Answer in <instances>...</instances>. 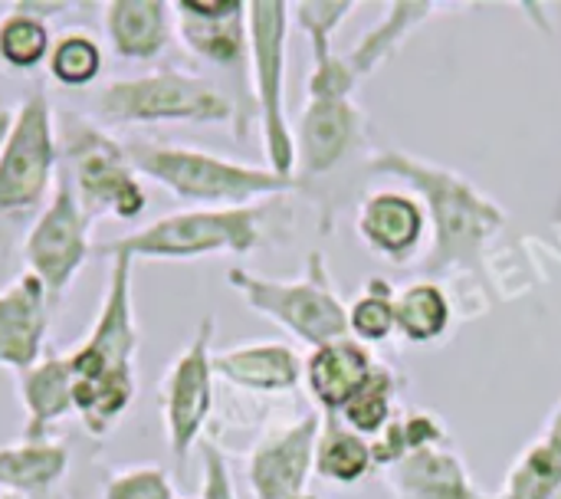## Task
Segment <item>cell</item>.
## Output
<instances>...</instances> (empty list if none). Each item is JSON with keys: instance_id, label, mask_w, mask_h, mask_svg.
<instances>
[{"instance_id": "cell-1", "label": "cell", "mask_w": 561, "mask_h": 499, "mask_svg": "<svg viewBox=\"0 0 561 499\" xmlns=\"http://www.w3.org/2000/svg\"><path fill=\"white\" fill-rule=\"evenodd\" d=\"M368 171L404 181L408 191L424 201L434 230L431 253L421 263L424 280L440 283L450 273L477 276L483 270V250L510 224V214L490 194H483L460 171L391 145H375L368 151Z\"/></svg>"}, {"instance_id": "cell-2", "label": "cell", "mask_w": 561, "mask_h": 499, "mask_svg": "<svg viewBox=\"0 0 561 499\" xmlns=\"http://www.w3.org/2000/svg\"><path fill=\"white\" fill-rule=\"evenodd\" d=\"M131 273V260H108L95 319L85 339L66 352L76 392V418L89 438L112 434L138 398L141 332L135 316Z\"/></svg>"}, {"instance_id": "cell-3", "label": "cell", "mask_w": 561, "mask_h": 499, "mask_svg": "<svg viewBox=\"0 0 561 499\" xmlns=\"http://www.w3.org/2000/svg\"><path fill=\"white\" fill-rule=\"evenodd\" d=\"M283 197H270L247 207H187L164 214L131 234L95 243L102 260H204V257H247L270 237V224Z\"/></svg>"}, {"instance_id": "cell-4", "label": "cell", "mask_w": 561, "mask_h": 499, "mask_svg": "<svg viewBox=\"0 0 561 499\" xmlns=\"http://www.w3.org/2000/svg\"><path fill=\"white\" fill-rule=\"evenodd\" d=\"M125 151L145 181H154L194 207H247L296 191L293 178H279L270 168L243 165L191 145L131 138L125 141Z\"/></svg>"}, {"instance_id": "cell-5", "label": "cell", "mask_w": 561, "mask_h": 499, "mask_svg": "<svg viewBox=\"0 0 561 499\" xmlns=\"http://www.w3.org/2000/svg\"><path fill=\"white\" fill-rule=\"evenodd\" d=\"M358 76L345 56L332 53L325 63H312L306 105L296 135V191L312 194L316 184L335 178L352 155L365 145V115L355 102Z\"/></svg>"}, {"instance_id": "cell-6", "label": "cell", "mask_w": 561, "mask_h": 499, "mask_svg": "<svg viewBox=\"0 0 561 499\" xmlns=\"http://www.w3.org/2000/svg\"><path fill=\"white\" fill-rule=\"evenodd\" d=\"M92 118L105 125H224L237 122V102L207 76L158 66L141 76L112 79L92 95Z\"/></svg>"}, {"instance_id": "cell-7", "label": "cell", "mask_w": 561, "mask_h": 499, "mask_svg": "<svg viewBox=\"0 0 561 499\" xmlns=\"http://www.w3.org/2000/svg\"><path fill=\"white\" fill-rule=\"evenodd\" d=\"M59 158L82 211L112 220H138L148 211L145 178L128 161L125 141L112 138L95 118L66 112L59 118Z\"/></svg>"}, {"instance_id": "cell-8", "label": "cell", "mask_w": 561, "mask_h": 499, "mask_svg": "<svg viewBox=\"0 0 561 499\" xmlns=\"http://www.w3.org/2000/svg\"><path fill=\"white\" fill-rule=\"evenodd\" d=\"M227 286L237 290L253 313L273 319L309 349L352 339L348 306L332 286L329 260L322 250H312L306 257V270L296 280H276L247 266H230Z\"/></svg>"}, {"instance_id": "cell-9", "label": "cell", "mask_w": 561, "mask_h": 499, "mask_svg": "<svg viewBox=\"0 0 561 499\" xmlns=\"http://www.w3.org/2000/svg\"><path fill=\"white\" fill-rule=\"evenodd\" d=\"M289 3L283 0H250L247 33H250V79H253V112L263 135L266 168L279 178L296 174V135L286 109V56H289Z\"/></svg>"}, {"instance_id": "cell-10", "label": "cell", "mask_w": 561, "mask_h": 499, "mask_svg": "<svg viewBox=\"0 0 561 499\" xmlns=\"http://www.w3.org/2000/svg\"><path fill=\"white\" fill-rule=\"evenodd\" d=\"M62 174L59 128L49 95L33 89L16 109L0 151V220L36 217Z\"/></svg>"}, {"instance_id": "cell-11", "label": "cell", "mask_w": 561, "mask_h": 499, "mask_svg": "<svg viewBox=\"0 0 561 499\" xmlns=\"http://www.w3.org/2000/svg\"><path fill=\"white\" fill-rule=\"evenodd\" d=\"M214 336L217 319L204 316L191 342L171 359L161 375L158 405L164 421V441L178 464H184L194 447L204 444V431L214 415Z\"/></svg>"}, {"instance_id": "cell-12", "label": "cell", "mask_w": 561, "mask_h": 499, "mask_svg": "<svg viewBox=\"0 0 561 499\" xmlns=\"http://www.w3.org/2000/svg\"><path fill=\"white\" fill-rule=\"evenodd\" d=\"M92 257H95L92 217L82 211L69 178L59 174L49 204L33 217L26 230L23 263L46 286L49 303L56 306Z\"/></svg>"}, {"instance_id": "cell-13", "label": "cell", "mask_w": 561, "mask_h": 499, "mask_svg": "<svg viewBox=\"0 0 561 499\" xmlns=\"http://www.w3.org/2000/svg\"><path fill=\"white\" fill-rule=\"evenodd\" d=\"M322 434V411L270 428L247 457V487L253 499H299L316 474V447Z\"/></svg>"}, {"instance_id": "cell-14", "label": "cell", "mask_w": 561, "mask_h": 499, "mask_svg": "<svg viewBox=\"0 0 561 499\" xmlns=\"http://www.w3.org/2000/svg\"><path fill=\"white\" fill-rule=\"evenodd\" d=\"M174 33L191 56L220 69L250 66V33L243 0H178Z\"/></svg>"}, {"instance_id": "cell-15", "label": "cell", "mask_w": 561, "mask_h": 499, "mask_svg": "<svg viewBox=\"0 0 561 499\" xmlns=\"http://www.w3.org/2000/svg\"><path fill=\"white\" fill-rule=\"evenodd\" d=\"M53 303L46 286L30 273H16L0 286V368L26 372L46 355Z\"/></svg>"}, {"instance_id": "cell-16", "label": "cell", "mask_w": 561, "mask_h": 499, "mask_svg": "<svg viewBox=\"0 0 561 499\" xmlns=\"http://www.w3.org/2000/svg\"><path fill=\"white\" fill-rule=\"evenodd\" d=\"M427 207L414 191H371L358 201L355 230L362 243L388 260V263H411L427 237Z\"/></svg>"}, {"instance_id": "cell-17", "label": "cell", "mask_w": 561, "mask_h": 499, "mask_svg": "<svg viewBox=\"0 0 561 499\" xmlns=\"http://www.w3.org/2000/svg\"><path fill=\"white\" fill-rule=\"evenodd\" d=\"M214 375L250 395H289L302 382V359L286 342H247L214 352Z\"/></svg>"}, {"instance_id": "cell-18", "label": "cell", "mask_w": 561, "mask_h": 499, "mask_svg": "<svg viewBox=\"0 0 561 499\" xmlns=\"http://www.w3.org/2000/svg\"><path fill=\"white\" fill-rule=\"evenodd\" d=\"M102 30L118 59L154 63L174 39V7L164 0H108Z\"/></svg>"}, {"instance_id": "cell-19", "label": "cell", "mask_w": 561, "mask_h": 499, "mask_svg": "<svg viewBox=\"0 0 561 499\" xmlns=\"http://www.w3.org/2000/svg\"><path fill=\"white\" fill-rule=\"evenodd\" d=\"M371 372L375 355L355 339H339L322 349H312L302 362V382L325 418H339Z\"/></svg>"}, {"instance_id": "cell-20", "label": "cell", "mask_w": 561, "mask_h": 499, "mask_svg": "<svg viewBox=\"0 0 561 499\" xmlns=\"http://www.w3.org/2000/svg\"><path fill=\"white\" fill-rule=\"evenodd\" d=\"M16 401L23 408V438H53L76 415V392L66 352H46L36 365L16 375Z\"/></svg>"}, {"instance_id": "cell-21", "label": "cell", "mask_w": 561, "mask_h": 499, "mask_svg": "<svg viewBox=\"0 0 561 499\" xmlns=\"http://www.w3.org/2000/svg\"><path fill=\"white\" fill-rule=\"evenodd\" d=\"M72 447L66 438H20L0 447V494L39 497L66 480Z\"/></svg>"}, {"instance_id": "cell-22", "label": "cell", "mask_w": 561, "mask_h": 499, "mask_svg": "<svg viewBox=\"0 0 561 499\" xmlns=\"http://www.w3.org/2000/svg\"><path fill=\"white\" fill-rule=\"evenodd\" d=\"M388 480L401 499H490L477 490L463 457L450 447H424L408 454L388 470Z\"/></svg>"}, {"instance_id": "cell-23", "label": "cell", "mask_w": 561, "mask_h": 499, "mask_svg": "<svg viewBox=\"0 0 561 499\" xmlns=\"http://www.w3.org/2000/svg\"><path fill=\"white\" fill-rule=\"evenodd\" d=\"M440 10H454V3H437V0H394L385 7V16L378 26H371L358 43L355 49L345 56L348 66L355 69V76H368L375 72L385 59H391L401 43L417 30L424 26L431 16H437Z\"/></svg>"}, {"instance_id": "cell-24", "label": "cell", "mask_w": 561, "mask_h": 499, "mask_svg": "<svg viewBox=\"0 0 561 499\" xmlns=\"http://www.w3.org/2000/svg\"><path fill=\"white\" fill-rule=\"evenodd\" d=\"M53 26L30 0H16L0 13V69L10 76H30L46 66L53 49Z\"/></svg>"}, {"instance_id": "cell-25", "label": "cell", "mask_w": 561, "mask_h": 499, "mask_svg": "<svg viewBox=\"0 0 561 499\" xmlns=\"http://www.w3.org/2000/svg\"><path fill=\"white\" fill-rule=\"evenodd\" d=\"M454 303L434 280H414L394 293V332L411 345H434L450 332Z\"/></svg>"}, {"instance_id": "cell-26", "label": "cell", "mask_w": 561, "mask_h": 499, "mask_svg": "<svg viewBox=\"0 0 561 499\" xmlns=\"http://www.w3.org/2000/svg\"><path fill=\"white\" fill-rule=\"evenodd\" d=\"M371 470H375L371 441L345 428L339 418H325L319 447H316V474L325 484L352 487V484H362Z\"/></svg>"}, {"instance_id": "cell-27", "label": "cell", "mask_w": 561, "mask_h": 499, "mask_svg": "<svg viewBox=\"0 0 561 499\" xmlns=\"http://www.w3.org/2000/svg\"><path fill=\"white\" fill-rule=\"evenodd\" d=\"M404 382L391 365L375 362V372L368 375V382L355 392V398L345 405V411L339 415L345 428H352L362 438H381V431L398 418V395L404 392Z\"/></svg>"}, {"instance_id": "cell-28", "label": "cell", "mask_w": 561, "mask_h": 499, "mask_svg": "<svg viewBox=\"0 0 561 499\" xmlns=\"http://www.w3.org/2000/svg\"><path fill=\"white\" fill-rule=\"evenodd\" d=\"M105 69V46L92 30H62L53 39L46 72L62 89H89L99 82Z\"/></svg>"}, {"instance_id": "cell-29", "label": "cell", "mask_w": 561, "mask_h": 499, "mask_svg": "<svg viewBox=\"0 0 561 499\" xmlns=\"http://www.w3.org/2000/svg\"><path fill=\"white\" fill-rule=\"evenodd\" d=\"M500 499H561V444L542 434L513 464Z\"/></svg>"}, {"instance_id": "cell-30", "label": "cell", "mask_w": 561, "mask_h": 499, "mask_svg": "<svg viewBox=\"0 0 561 499\" xmlns=\"http://www.w3.org/2000/svg\"><path fill=\"white\" fill-rule=\"evenodd\" d=\"M447 444V428L437 415L431 411H408V415H398L385 431L381 438H375L371 444V454H375V467L381 470H391L394 464H401L408 454L414 451H424V447H444Z\"/></svg>"}, {"instance_id": "cell-31", "label": "cell", "mask_w": 561, "mask_h": 499, "mask_svg": "<svg viewBox=\"0 0 561 499\" xmlns=\"http://www.w3.org/2000/svg\"><path fill=\"white\" fill-rule=\"evenodd\" d=\"M348 329L355 342H388L394 336V286L371 276L348 306Z\"/></svg>"}, {"instance_id": "cell-32", "label": "cell", "mask_w": 561, "mask_h": 499, "mask_svg": "<svg viewBox=\"0 0 561 499\" xmlns=\"http://www.w3.org/2000/svg\"><path fill=\"white\" fill-rule=\"evenodd\" d=\"M355 0H299L289 3L299 30L309 36L312 46V63H325L335 49H332V36L335 30L345 23V16L355 10Z\"/></svg>"}, {"instance_id": "cell-33", "label": "cell", "mask_w": 561, "mask_h": 499, "mask_svg": "<svg viewBox=\"0 0 561 499\" xmlns=\"http://www.w3.org/2000/svg\"><path fill=\"white\" fill-rule=\"evenodd\" d=\"M102 499H178V494L164 467L138 464V467L115 470L102 487Z\"/></svg>"}, {"instance_id": "cell-34", "label": "cell", "mask_w": 561, "mask_h": 499, "mask_svg": "<svg viewBox=\"0 0 561 499\" xmlns=\"http://www.w3.org/2000/svg\"><path fill=\"white\" fill-rule=\"evenodd\" d=\"M201 461H204V477H201V499H240L233 487V474L227 464V454L214 444H201Z\"/></svg>"}, {"instance_id": "cell-35", "label": "cell", "mask_w": 561, "mask_h": 499, "mask_svg": "<svg viewBox=\"0 0 561 499\" xmlns=\"http://www.w3.org/2000/svg\"><path fill=\"white\" fill-rule=\"evenodd\" d=\"M10 125H13V109L0 102V151H3V141L10 135Z\"/></svg>"}, {"instance_id": "cell-36", "label": "cell", "mask_w": 561, "mask_h": 499, "mask_svg": "<svg viewBox=\"0 0 561 499\" xmlns=\"http://www.w3.org/2000/svg\"><path fill=\"white\" fill-rule=\"evenodd\" d=\"M0 499H23V497H10V494H0Z\"/></svg>"}, {"instance_id": "cell-37", "label": "cell", "mask_w": 561, "mask_h": 499, "mask_svg": "<svg viewBox=\"0 0 561 499\" xmlns=\"http://www.w3.org/2000/svg\"><path fill=\"white\" fill-rule=\"evenodd\" d=\"M299 499H319L316 494H306V497H299Z\"/></svg>"}]
</instances>
